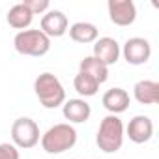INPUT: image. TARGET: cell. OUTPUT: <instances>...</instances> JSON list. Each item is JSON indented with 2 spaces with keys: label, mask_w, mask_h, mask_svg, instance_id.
<instances>
[{
  "label": "cell",
  "mask_w": 159,
  "mask_h": 159,
  "mask_svg": "<svg viewBox=\"0 0 159 159\" xmlns=\"http://www.w3.org/2000/svg\"><path fill=\"white\" fill-rule=\"evenodd\" d=\"M39 140H41V148L47 153L56 155V153H64L75 146L77 131L71 124H54L39 137Z\"/></svg>",
  "instance_id": "1"
},
{
  "label": "cell",
  "mask_w": 159,
  "mask_h": 159,
  "mask_svg": "<svg viewBox=\"0 0 159 159\" xmlns=\"http://www.w3.org/2000/svg\"><path fill=\"white\" fill-rule=\"evenodd\" d=\"M34 90H36L39 103L45 109H56V107L64 105V101H66V90H64L62 83L58 81L56 75H52L49 71L41 73L34 81Z\"/></svg>",
  "instance_id": "2"
},
{
  "label": "cell",
  "mask_w": 159,
  "mask_h": 159,
  "mask_svg": "<svg viewBox=\"0 0 159 159\" xmlns=\"http://www.w3.org/2000/svg\"><path fill=\"white\" fill-rule=\"evenodd\" d=\"M96 144L105 153H116L124 144V124L116 114H109L101 120Z\"/></svg>",
  "instance_id": "3"
},
{
  "label": "cell",
  "mask_w": 159,
  "mask_h": 159,
  "mask_svg": "<svg viewBox=\"0 0 159 159\" xmlns=\"http://www.w3.org/2000/svg\"><path fill=\"white\" fill-rule=\"evenodd\" d=\"M13 47L19 54L25 56H43L51 49V39L39 28H32L19 32L13 39Z\"/></svg>",
  "instance_id": "4"
},
{
  "label": "cell",
  "mask_w": 159,
  "mask_h": 159,
  "mask_svg": "<svg viewBox=\"0 0 159 159\" xmlns=\"http://www.w3.org/2000/svg\"><path fill=\"white\" fill-rule=\"evenodd\" d=\"M11 140L13 146L23 148V150H30L39 142V125L32 120V118H17L11 124Z\"/></svg>",
  "instance_id": "5"
},
{
  "label": "cell",
  "mask_w": 159,
  "mask_h": 159,
  "mask_svg": "<svg viewBox=\"0 0 159 159\" xmlns=\"http://www.w3.org/2000/svg\"><path fill=\"white\" fill-rule=\"evenodd\" d=\"M120 52L124 54V58H125L127 64H131V66H142L152 56V45L144 38H129L124 43V49H120Z\"/></svg>",
  "instance_id": "6"
},
{
  "label": "cell",
  "mask_w": 159,
  "mask_h": 159,
  "mask_svg": "<svg viewBox=\"0 0 159 159\" xmlns=\"http://www.w3.org/2000/svg\"><path fill=\"white\" fill-rule=\"evenodd\" d=\"M109 17L116 26H129L137 19V8L131 0H109Z\"/></svg>",
  "instance_id": "7"
},
{
  "label": "cell",
  "mask_w": 159,
  "mask_h": 159,
  "mask_svg": "<svg viewBox=\"0 0 159 159\" xmlns=\"http://www.w3.org/2000/svg\"><path fill=\"white\" fill-rule=\"evenodd\" d=\"M127 137L131 142L135 144H144L152 139L153 135V122L150 120V116H144V114H137L129 120L127 124V129H125Z\"/></svg>",
  "instance_id": "8"
},
{
  "label": "cell",
  "mask_w": 159,
  "mask_h": 159,
  "mask_svg": "<svg viewBox=\"0 0 159 159\" xmlns=\"http://www.w3.org/2000/svg\"><path fill=\"white\" fill-rule=\"evenodd\" d=\"M41 32L51 38H62L67 32V17L60 10H49L41 17Z\"/></svg>",
  "instance_id": "9"
},
{
  "label": "cell",
  "mask_w": 159,
  "mask_h": 159,
  "mask_svg": "<svg viewBox=\"0 0 159 159\" xmlns=\"http://www.w3.org/2000/svg\"><path fill=\"white\" fill-rule=\"evenodd\" d=\"M94 58H98L101 64L114 66L120 58V45L114 38H99L94 41Z\"/></svg>",
  "instance_id": "10"
},
{
  "label": "cell",
  "mask_w": 159,
  "mask_h": 159,
  "mask_svg": "<svg viewBox=\"0 0 159 159\" xmlns=\"http://www.w3.org/2000/svg\"><path fill=\"white\" fill-rule=\"evenodd\" d=\"M64 118L69 120V124H84L90 114H92V109L90 105L81 99V98H77V99H69V101H64Z\"/></svg>",
  "instance_id": "11"
},
{
  "label": "cell",
  "mask_w": 159,
  "mask_h": 159,
  "mask_svg": "<svg viewBox=\"0 0 159 159\" xmlns=\"http://www.w3.org/2000/svg\"><path fill=\"white\" fill-rule=\"evenodd\" d=\"M103 107L111 112V114H120L124 111H127L129 107V94L124 88H111L103 94Z\"/></svg>",
  "instance_id": "12"
},
{
  "label": "cell",
  "mask_w": 159,
  "mask_h": 159,
  "mask_svg": "<svg viewBox=\"0 0 159 159\" xmlns=\"http://www.w3.org/2000/svg\"><path fill=\"white\" fill-rule=\"evenodd\" d=\"M133 96L140 105H155L159 103V83L155 81H139L133 86Z\"/></svg>",
  "instance_id": "13"
},
{
  "label": "cell",
  "mask_w": 159,
  "mask_h": 159,
  "mask_svg": "<svg viewBox=\"0 0 159 159\" xmlns=\"http://www.w3.org/2000/svg\"><path fill=\"white\" fill-rule=\"evenodd\" d=\"M67 32H69V38L77 43H94L99 36L98 26L92 23H86V21H79V23L71 25Z\"/></svg>",
  "instance_id": "14"
},
{
  "label": "cell",
  "mask_w": 159,
  "mask_h": 159,
  "mask_svg": "<svg viewBox=\"0 0 159 159\" xmlns=\"http://www.w3.org/2000/svg\"><path fill=\"white\" fill-rule=\"evenodd\" d=\"M79 71L81 73H86L90 75L94 81H98L99 84H103L107 79H109V67L105 64H101L98 58L94 56H84L81 60V64H79Z\"/></svg>",
  "instance_id": "15"
},
{
  "label": "cell",
  "mask_w": 159,
  "mask_h": 159,
  "mask_svg": "<svg viewBox=\"0 0 159 159\" xmlns=\"http://www.w3.org/2000/svg\"><path fill=\"white\" fill-rule=\"evenodd\" d=\"M32 19H34V15L28 11V8L25 4H15L13 8H10L8 17H6L8 25L15 30H21V32L32 25Z\"/></svg>",
  "instance_id": "16"
},
{
  "label": "cell",
  "mask_w": 159,
  "mask_h": 159,
  "mask_svg": "<svg viewBox=\"0 0 159 159\" xmlns=\"http://www.w3.org/2000/svg\"><path fill=\"white\" fill-rule=\"evenodd\" d=\"M73 86H75L77 94H81L83 98H92V96H96L98 90H99V83L94 81L90 75L81 73V71L75 75V79H73Z\"/></svg>",
  "instance_id": "17"
},
{
  "label": "cell",
  "mask_w": 159,
  "mask_h": 159,
  "mask_svg": "<svg viewBox=\"0 0 159 159\" xmlns=\"http://www.w3.org/2000/svg\"><path fill=\"white\" fill-rule=\"evenodd\" d=\"M26 8H28V11L32 13V15H38V13H47L49 11V0H25L23 2Z\"/></svg>",
  "instance_id": "18"
},
{
  "label": "cell",
  "mask_w": 159,
  "mask_h": 159,
  "mask_svg": "<svg viewBox=\"0 0 159 159\" xmlns=\"http://www.w3.org/2000/svg\"><path fill=\"white\" fill-rule=\"evenodd\" d=\"M0 159H21L19 148L10 142H2L0 144Z\"/></svg>",
  "instance_id": "19"
}]
</instances>
